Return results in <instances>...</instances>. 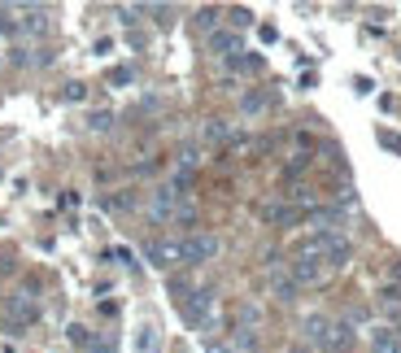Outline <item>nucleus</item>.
Segmentation results:
<instances>
[{
  "mask_svg": "<svg viewBox=\"0 0 401 353\" xmlns=\"http://www.w3.org/2000/svg\"><path fill=\"white\" fill-rule=\"evenodd\" d=\"M184 318L192 323V327H200V332H218V292L214 288H192L188 297H184Z\"/></svg>",
  "mask_w": 401,
  "mask_h": 353,
  "instance_id": "nucleus-1",
  "label": "nucleus"
},
{
  "mask_svg": "<svg viewBox=\"0 0 401 353\" xmlns=\"http://www.w3.org/2000/svg\"><path fill=\"white\" fill-rule=\"evenodd\" d=\"M179 253H184V266H210L222 253V240L214 232H192L179 240Z\"/></svg>",
  "mask_w": 401,
  "mask_h": 353,
  "instance_id": "nucleus-2",
  "label": "nucleus"
},
{
  "mask_svg": "<svg viewBox=\"0 0 401 353\" xmlns=\"http://www.w3.org/2000/svg\"><path fill=\"white\" fill-rule=\"evenodd\" d=\"M5 314H9V327H13V336H22V327H31L40 323V301L31 297V288H18L9 301H5Z\"/></svg>",
  "mask_w": 401,
  "mask_h": 353,
  "instance_id": "nucleus-3",
  "label": "nucleus"
},
{
  "mask_svg": "<svg viewBox=\"0 0 401 353\" xmlns=\"http://www.w3.org/2000/svg\"><path fill=\"white\" fill-rule=\"evenodd\" d=\"M288 270H292V280L301 284V288H314V284H328V262H323L318 253H292V262H288Z\"/></svg>",
  "mask_w": 401,
  "mask_h": 353,
  "instance_id": "nucleus-4",
  "label": "nucleus"
},
{
  "mask_svg": "<svg viewBox=\"0 0 401 353\" xmlns=\"http://www.w3.org/2000/svg\"><path fill=\"white\" fill-rule=\"evenodd\" d=\"M266 288H270V297L280 301V306H292V301H297V292H301V284L292 280L288 262H284V266H270V270H266Z\"/></svg>",
  "mask_w": 401,
  "mask_h": 353,
  "instance_id": "nucleus-5",
  "label": "nucleus"
},
{
  "mask_svg": "<svg viewBox=\"0 0 401 353\" xmlns=\"http://www.w3.org/2000/svg\"><path fill=\"white\" fill-rule=\"evenodd\" d=\"M205 48H210L218 61H232V57H240V53H244V35H240V31H232V27H218L214 35H205Z\"/></svg>",
  "mask_w": 401,
  "mask_h": 353,
  "instance_id": "nucleus-6",
  "label": "nucleus"
},
{
  "mask_svg": "<svg viewBox=\"0 0 401 353\" xmlns=\"http://www.w3.org/2000/svg\"><path fill=\"white\" fill-rule=\"evenodd\" d=\"M332 323L336 318H328V314H306V318H301V340L323 353V349H328V336H332Z\"/></svg>",
  "mask_w": 401,
  "mask_h": 353,
  "instance_id": "nucleus-7",
  "label": "nucleus"
},
{
  "mask_svg": "<svg viewBox=\"0 0 401 353\" xmlns=\"http://www.w3.org/2000/svg\"><path fill=\"white\" fill-rule=\"evenodd\" d=\"M144 258L153 262L157 270H170V266H184V253H179V240H148Z\"/></svg>",
  "mask_w": 401,
  "mask_h": 353,
  "instance_id": "nucleus-8",
  "label": "nucleus"
},
{
  "mask_svg": "<svg viewBox=\"0 0 401 353\" xmlns=\"http://www.w3.org/2000/svg\"><path fill=\"white\" fill-rule=\"evenodd\" d=\"M366 345H371V353H401V332L393 323H380L366 332Z\"/></svg>",
  "mask_w": 401,
  "mask_h": 353,
  "instance_id": "nucleus-9",
  "label": "nucleus"
},
{
  "mask_svg": "<svg viewBox=\"0 0 401 353\" xmlns=\"http://www.w3.org/2000/svg\"><path fill=\"white\" fill-rule=\"evenodd\" d=\"M200 140H205V144H232L236 127L227 118H205V122H200Z\"/></svg>",
  "mask_w": 401,
  "mask_h": 353,
  "instance_id": "nucleus-10",
  "label": "nucleus"
},
{
  "mask_svg": "<svg viewBox=\"0 0 401 353\" xmlns=\"http://www.w3.org/2000/svg\"><path fill=\"white\" fill-rule=\"evenodd\" d=\"M266 109H270V92L253 88V92H244V96H240V114H244V118H262Z\"/></svg>",
  "mask_w": 401,
  "mask_h": 353,
  "instance_id": "nucleus-11",
  "label": "nucleus"
},
{
  "mask_svg": "<svg viewBox=\"0 0 401 353\" xmlns=\"http://www.w3.org/2000/svg\"><path fill=\"white\" fill-rule=\"evenodd\" d=\"M22 13V22H18V31H31V35H44L48 31V9L40 5V9H18Z\"/></svg>",
  "mask_w": 401,
  "mask_h": 353,
  "instance_id": "nucleus-12",
  "label": "nucleus"
},
{
  "mask_svg": "<svg viewBox=\"0 0 401 353\" xmlns=\"http://www.w3.org/2000/svg\"><path fill=\"white\" fill-rule=\"evenodd\" d=\"M227 345H232V353H258V332H249V327H232Z\"/></svg>",
  "mask_w": 401,
  "mask_h": 353,
  "instance_id": "nucleus-13",
  "label": "nucleus"
},
{
  "mask_svg": "<svg viewBox=\"0 0 401 353\" xmlns=\"http://www.w3.org/2000/svg\"><path fill=\"white\" fill-rule=\"evenodd\" d=\"M262 306H258V301H240V310H236V327H249V332H258V327H262Z\"/></svg>",
  "mask_w": 401,
  "mask_h": 353,
  "instance_id": "nucleus-14",
  "label": "nucleus"
},
{
  "mask_svg": "<svg viewBox=\"0 0 401 353\" xmlns=\"http://www.w3.org/2000/svg\"><path fill=\"white\" fill-rule=\"evenodd\" d=\"M196 31H205V35H214L218 31V22H222V9H214V5H205V9H196Z\"/></svg>",
  "mask_w": 401,
  "mask_h": 353,
  "instance_id": "nucleus-15",
  "label": "nucleus"
},
{
  "mask_svg": "<svg viewBox=\"0 0 401 353\" xmlns=\"http://www.w3.org/2000/svg\"><path fill=\"white\" fill-rule=\"evenodd\" d=\"M170 227H179V232H188V236H192V227H196V205H192V201H184V205L174 210Z\"/></svg>",
  "mask_w": 401,
  "mask_h": 353,
  "instance_id": "nucleus-16",
  "label": "nucleus"
},
{
  "mask_svg": "<svg viewBox=\"0 0 401 353\" xmlns=\"http://www.w3.org/2000/svg\"><path fill=\"white\" fill-rule=\"evenodd\" d=\"M380 310H384L388 318L401 314V288H384V292H380Z\"/></svg>",
  "mask_w": 401,
  "mask_h": 353,
  "instance_id": "nucleus-17",
  "label": "nucleus"
},
{
  "mask_svg": "<svg viewBox=\"0 0 401 353\" xmlns=\"http://www.w3.org/2000/svg\"><path fill=\"white\" fill-rule=\"evenodd\" d=\"M100 205H105V210H114V214H122V210H131V205H136V196H131V192H114V196H105V201H100Z\"/></svg>",
  "mask_w": 401,
  "mask_h": 353,
  "instance_id": "nucleus-18",
  "label": "nucleus"
},
{
  "mask_svg": "<svg viewBox=\"0 0 401 353\" xmlns=\"http://www.w3.org/2000/svg\"><path fill=\"white\" fill-rule=\"evenodd\" d=\"M222 18H227V22H232V31H240V35H244L249 22H253V13H249V9H227Z\"/></svg>",
  "mask_w": 401,
  "mask_h": 353,
  "instance_id": "nucleus-19",
  "label": "nucleus"
},
{
  "mask_svg": "<svg viewBox=\"0 0 401 353\" xmlns=\"http://www.w3.org/2000/svg\"><path fill=\"white\" fill-rule=\"evenodd\" d=\"M196 166H200V148H184V153H179V170L192 174Z\"/></svg>",
  "mask_w": 401,
  "mask_h": 353,
  "instance_id": "nucleus-20",
  "label": "nucleus"
},
{
  "mask_svg": "<svg viewBox=\"0 0 401 353\" xmlns=\"http://www.w3.org/2000/svg\"><path fill=\"white\" fill-rule=\"evenodd\" d=\"M88 127H92V131H109V127H114V114H109V109H105V114H92Z\"/></svg>",
  "mask_w": 401,
  "mask_h": 353,
  "instance_id": "nucleus-21",
  "label": "nucleus"
},
{
  "mask_svg": "<svg viewBox=\"0 0 401 353\" xmlns=\"http://www.w3.org/2000/svg\"><path fill=\"white\" fill-rule=\"evenodd\" d=\"M9 61L13 66H31L35 57H31V48H9Z\"/></svg>",
  "mask_w": 401,
  "mask_h": 353,
  "instance_id": "nucleus-22",
  "label": "nucleus"
},
{
  "mask_svg": "<svg viewBox=\"0 0 401 353\" xmlns=\"http://www.w3.org/2000/svg\"><path fill=\"white\" fill-rule=\"evenodd\" d=\"M18 31V22L9 18V9H0V35H13Z\"/></svg>",
  "mask_w": 401,
  "mask_h": 353,
  "instance_id": "nucleus-23",
  "label": "nucleus"
},
{
  "mask_svg": "<svg viewBox=\"0 0 401 353\" xmlns=\"http://www.w3.org/2000/svg\"><path fill=\"white\" fill-rule=\"evenodd\" d=\"M310 166V153H297L292 162H288V174H301V170H306Z\"/></svg>",
  "mask_w": 401,
  "mask_h": 353,
  "instance_id": "nucleus-24",
  "label": "nucleus"
},
{
  "mask_svg": "<svg viewBox=\"0 0 401 353\" xmlns=\"http://www.w3.org/2000/svg\"><path fill=\"white\" fill-rule=\"evenodd\" d=\"M109 83L118 88V83H131V66H118L114 74H109Z\"/></svg>",
  "mask_w": 401,
  "mask_h": 353,
  "instance_id": "nucleus-25",
  "label": "nucleus"
},
{
  "mask_svg": "<svg viewBox=\"0 0 401 353\" xmlns=\"http://www.w3.org/2000/svg\"><path fill=\"white\" fill-rule=\"evenodd\" d=\"M83 96H88L83 83H66V100H83Z\"/></svg>",
  "mask_w": 401,
  "mask_h": 353,
  "instance_id": "nucleus-26",
  "label": "nucleus"
},
{
  "mask_svg": "<svg viewBox=\"0 0 401 353\" xmlns=\"http://www.w3.org/2000/svg\"><path fill=\"white\" fill-rule=\"evenodd\" d=\"M205 353H232L227 340H205Z\"/></svg>",
  "mask_w": 401,
  "mask_h": 353,
  "instance_id": "nucleus-27",
  "label": "nucleus"
},
{
  "mask_svg": "<svg viewBox=\"0 0 401 353\" xmlns=\"http://www.w3.org/2000/svg\"><path fill=\"white\" fill-rule=\"evenodd\" d=\"M0 66H5V53H0Z\"/></svg>",
  "mask_w": 401,
  "mask_h": 353,
  "instance_id": "nucleus-28",
  "label": "nucleus"
},
{
  "mask_svg": "<svg viewBox=\"0 0 401 353\" xmlns=\"http://www.w3.org/2000/svg\"><path fill=\"white\" fill-rule=\"evenodd\" d=\"M292 353H306V349H292Z\"/></svg>",
  "mask_w": 401,
  "mask_h": 353,
  "instance_id": "nucleus-29",
  "label": "nucleus"
}]
</instances>
